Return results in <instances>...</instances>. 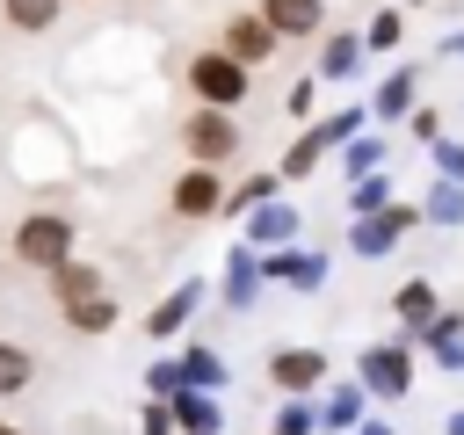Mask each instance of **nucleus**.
Masks as SVG:
<instances>
[{
  "label": "nucleus",
  "instance_id": "1",
  "mask_svg": "<svg viewBox=\"0 0 464 435\" xmlns=\"http://www.w3.org/2000/svg\"><path fill=\"white\" fill-rule=\"evenodd\" d=\"M51 283H58V312H65L80 334H102V326L116 319V304L102 297V276H94L87 261H58V268H51Z\"/></svg>",
  "mask_w": 464,
  "mask_h": 435
},
{
  "label": "nucleus",
  "instance_id": "5",
  "mask_svg": "<svg viewBox=\"0 0 464 435\" xmlns=\"http://www.w3.org/2000/svg\"><path fill=\"white\" fill-rule=\"evenodd\" d=\"M218 51H225L232 65H254V58H268V51H276V36L261 29V14H232V22H225V44H218Z\"/></svg>",
  "mask_w": 464,
  "mask_h": 435
},
{
  "label": "nucleus",
  "instance_id": "10",
  "mask_svg": "<svg viewBox=\"0 0 464 435\" xmlns=\"http://www.w3.org/2000/svg\"><path fill=\"white\" fill-rule=\"evenodd\" d=\"M29 370H36V362H29V348L0 341V392H22V384H29Z\"/></svg>",
  "mask_w": 464,
  "mask_h": 435
},
{
  "label": "nucleus",
  "instance_id": "6",
  "mask_svg": "<svg viewBox=\"0 0 464 435\" xmlns=\"http://www.w3.org/2000/svg\"><path fill=\"white\" fill-rule=\"evenodd\" d=\"M261 29L268 36H312L319 29V0H261Z\"/></svg>",
  "mask_w": 464,
  "mask_h": 435
},
{
  "label": "nucleus",
  "instance_id": "3",
  "mask_svg": "<svg viewBox=\"0 0 464 435\" xmlns=\"http://www.w3.org/2000/svg\"><path fill=\"white\" fill-rule=\"evenodd\" d=\"M188 87H196L218 116H232V102L246 94V65H232L225 51H196V58H188Z\"/></svg>",
  "mask_w": 464,
  "mask_h": 435
},
{
  "label": "nucleus",
  "instance_id": "9",
  "mask_svg": "<svg viewBox=\"0 0 464 435\" xmlns=\"http://www.w3.org/2000/svg\"><path fill=\"white\" fill-rule=\"evenodd\" d=\"M7 22L14 29H51L58 22V0H7Z\"/></svg>",
  "mask_w": 464,
  "mask_h": 435
},
{
  "label": "nucleus",
  "instance_id": "8",
  "mask_svg": "<svg viewBox=\"0 0 464 435\" xmlns=\"http://www.w3.org/2000/svg\"><path fill=\"white\" fill-rule=\"evenodd\" d=\"M312 377H319V355H312V348H283V355H276V384H290V392H304Z\"/></svg>",
  "mask_w": 464,
  "mask_h": 435
},
{
  "label": "nucleus",
  "instance_id": "4",
  "mask_svg": "<svg viewBox=\"0 0 464 435\" xmlns=\"http://www.w3.org/2000/svg\"><path fill=\"white\" fill-rule=\"evenodd\" d=\"M232 145H239V130H232V116H218V109H203V116H188V152H196L203 167H218V160H232Z\"/></svg>",
  "mask_w": 464,
  "mask_h": 435
},
{
  "label": "nucleus",
  "instance_id": "7",
  "mask_svg": "<svg viewBox=\"0 0 464 435\" xmlns=\"http://www.w3.org/2000/svg\"><path fill=\"white\" fill-rule=\"evenodd\" d=\"M174 210H181V218H210V210H218V181H210V174H181V181H174Z\"/></svg>",
  "mask_w": 464,
  "mask_h": 435
},
{
  "label": "nucleus",
  "instance_id": "11",
  "mask_svg": "<svg viewBox=\"0 0 464 435\" xmlns=\"http://www.w3.org/2000/svg\"><path fill=\"white\" fill-rule=\"evenodd\" d=\"M0 435H14V428H0Z\"/></svg>",
  "mask_w": 464,
  "mask_h": 435
},
{
  "label": "nucleus",
  "instance_id": "2",
  "mask_svg": "<svg viewBox=\"0 0 464 435\" xmlns=\"http://www.w3.org/2000/svg\"><path fill=\"white\" fill-rule=\"evenodd\" d=\"M14 261H29V268H58V261H72V225H65L58 210L22 218V225H14Z\"/></svg>",
  "mask_w": 464,
  "mask_h": 435
}]
</instances>
